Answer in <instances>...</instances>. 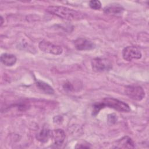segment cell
Instances as JSON below:
<instances>
[{"label": "cell", "mask_w": 149, "mask_h": 149, "mask_svg": "<svg viewBox=\"0 0 149 149\" xmlns=\"http://www.w3.org/2000/svg\"><path fill=\"white\" fill-rule=\"evenodd\" d=\"M63 88L65 90H67V91H71L73 88L72 85L69 83L65 84V85L63 86Z\"/></svg>", "instance_id": "17"}, {"label": "cell", "mask_w": 149, "mask_h": 149, "mask_svg": "<svg viewBox=\"0 0 149 149\" xmlns=\"http://www.w3.org/2000/svg\"><path fill=\"white\" fill-rule=\"evenodd\" d=\"M1 25H2V24H3V17H2V16H1Z\"/></svg>", "instance_id": "19"}, {"label": "cell", "mask_w": 149, "mask_h": 149, "mask_svg": "<svg viewBox=\"0 0 149 149\" xmlns=\"http://www.w3.org/2000/svg\"><path fill=\"white\" fill-rule=\"evenodd\" d=\"M123 58L127 61H131L133 59H139L141 58L140 51L134 46H127L122 51Z\"/></svg>", "instance_id": "6"}, {"label": "cell", "mask_w": 149, "mask_h": 149, "mask_svg": "<svg viewBox=\"0 0 149 149\" xmlns=\"http://www.w3.org/2000/svg\"><path fill=\"white\" fill-rule=\"evenodd\" d=\"M91 67L96 72H104L110 70L112 64L110 60L105 58H96L91 60Z\"/></svg>", "instance_id": "3"}, {"label": "cell", "mask_w": 149, "mask_h": 149, "mask_svg": "<svg viewBox=\"0 0 149 149\" xmlns=\"http://www.w3.org/2000/svg\"><path fill=\"white\" fill-rule=\"evenodd\" d=\"M52 138L56 146H61L65 139V133L62 129H56L52 132Z\"/></svg>", "instance_id": "9"}, {"label": "cell", "mask_w": 149, "mask_h": 149, "mask_svg": "<svg viewBox=\"0 0 149 149\" xmlns=\"http://www.w3.org/2000/svg\"><path fill=\"white\" fill-rule=\"evenodd\" d=\"M101 102L104 108L107 107L119 112H128L130 111V107L127 104L114 98H105Z\"/></svg>", "instance_id": "2"}, {"label": "cell", "mask_w": 149, "mask_h": 149, "mask_svg": "<svg viewBox=\"0 0 149 149\" xmlns=\"http://www.w3.org/2000/svg\"><path fill=\"white\" fill-rule=\"evenodd\" d=\"M76 148H90V147L88 146H86V145H83V144H77V146H76Z\"/></svg>", "instance_id": "18"}, {"label": "cell", "mask_w": 149, "mask_h": 149, "mask_svg": "<svg viewBox=\"0 0 149 149\" xmlns=\"http://www.w3.org/2000/svg\"><path fill=\"white\" fill-rule=\"evenodd\" d=\"M17 59L16 56L13 54L4 53L1 56V61L6 66H12L14 65Z\"/></svg>", "instance_id": "10"}, {"label": "cell", "mask_w": 149, "mask_h": 149, "mask_svg": "<svg viewBox=\"0 0 149 149\" xmlns=\"http://www.w3.org/2000/svg\"><path fill=\"white\" fill-rule=\"evenodd\" d=\"M90 7L94 10H98L101 8V3L99 1L93 0L89 2Z\"/></svg>", "instance_id": "15"}, {"label": "cell", "mask_w": 149, "mask_h": 149, "mask_svg": "<svg viewBox=\"0 0 149 149\" xmlns=\"http://www.w3.org/2000/svg\"><path fill=\"white\" fill-rule=\"evenodd\" d=\"M46 11L67 20H78L84 17L83 13L62 6H49L47 8Z\"/></svg>", "instance_id": "1"}, {"label": "cell", "mask_w": 149, "mask_h": 149, "mask_svg": "<svg viewBox=\"0 0 149 149\" xmlns=\"http://www.w3.org/2000/svg\"><path fill=\"white\" fill-rule=\"evenodd\" d=\"M75 48L79 51L91 50L95 47V44L84 38H78L74 41Z\"/></svg>", "instance_id": "7"}, {"label": "cell", "mask_w": 149, "mask_h": 149, "mask_svg": "<svg viewBox=\"0 0 149 149\" xmlns=\"http://www.w3.org/2000/svg\"><path fill=\"white\" fill-rule=\"evenodd\" d=\"M116 116L114 114H111V115H109L108 116V120L109 122H111L112 123H115L116 121Z\"/></svg>", "instance_id": "16"}, {"label": "cell", "mask_w": 149, "mask_h": 149, "mask_svg": "<svg viewBox=\"0 0 149 149\" xmlns=\"http://www.w3.org/2000/svg\"><path fill=\"white\" fill-rule=\"evenodd\" d=\"M125 93L130 98L136 100L141 101L145 97V91L140 86L129 85L125 88Z\"/></svg>", "instance_id": "4"}, {"label": "cell", "mask_w": 149, "mask_h": 149, "mask_svg": "<svg viewBox=\"0 0 149 149\" xmlns=\"http://www.w3.org/2000/svg\"><path fill=\"white\" fill-rule=\"evenodd\" d=\"M114 148H134V143L132 139L129 136H124L122 139L118 140L115 144Z\"/></svg>", "instance_id": "8"}, {"label": "cell", "mask_w": 149, "mask_h": 149, "mask_svg": "<svg viewBox=\"0 0 149 149\" xmlns=\"http://www.w3.org/2000/svg\"><path fill=\"white\" fill-rule=\"evenodd\" d=\"M40 49L44 52L54 55H60L62 53L63 49L59 45H55L49 41H41L38 44Z\"/></svg>", "instance_id": "5"}, {"label": "cell", "mask_w": 149, "mask_h": 149, "mask_svg": "<svg viewBox=\"0 0 149 149\" xmlns=\"http://www.w3.org/2000/svg\"><path fill=\"white\" fill-rule=\"evenodd\" d=\"M124 9L119 5H109L104 8V12L107 14L111 15H119L122 13Z\"/></svg>", "instance_id": "12"}, {"label": "cell", "mask_w": 149, "mask_h": 149, "mask_svg": "<svg viewBox=\"0 0 149 149\" xmlns=\"http://www.w3.org/2000/svg\"><path fill=\"white\" fill-rule=\"evenodd\" d=\"M52 132L49 129H43L37 134L36 138L41 143H46L50 138H52Z\"/></svg>", "instance_id": "11"}, {"label": "cell", "mask_w": 149, "mask_h": 149, "mask_svg": "<svg viewBox=\"0 0 149 149\" xmlns=\"http://www.w3.org/2000/svg\"><path fill=\"white\" fill-rule=\"evenodd\" d=\"M103 107H102V104L101 103V102H95L93 105V110H92V115L93 116H96L99 112L103 109Z\"/></svg>", "instance_id": "14"}, {"label": "cell", "mask_w": 149, "mask_h": 149, "mask_svg": "<svg viewBox=\"0 0 149 149\" xmlns=\"http://www.w3.org/2000/svg\"><path fill=\"white\" fill-rule=\"evenodd\" d=\"M36 86L39 88V89H40L46 94H52L54 93V90L53 88L47 83L40 80H36Z\"/></svg>", "instance_id": "13"}]
</instances>
